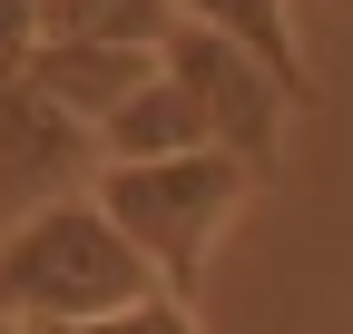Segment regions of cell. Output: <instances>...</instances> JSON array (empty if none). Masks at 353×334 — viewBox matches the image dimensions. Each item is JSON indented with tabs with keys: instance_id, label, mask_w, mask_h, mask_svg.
Returning a JSON list of instances; mask_svg holds the SVG:
<instances>
[{
	"instance_id": "1",
	"label": "cell",
	"mask_w": 353,
	"mask_h": 334,
	"mask_svg": "<svg viewBox=\"0 0 353 334\" xmlns=\"http://www.w3.org/2000/svg\"><path fill=\"white\" fill-rule=\"evenodd\" d=\"M138 295H157V275H148V256L118 236V217L88 187L0 226V315H10V324L59 334V324L118 315V305H138Z\"/></svg>"
},
{
	"instance_id": "2",
	"label": "cell",
	"mask_w": 353,
	"mask_h": 334,
	"mask_svg": "<svg viewBox=\"0 0 353 334\" xmlns=\"http://www.w3.org/2000/svg\"><path fill=\"white\" fill-rule=\"evenodd\" d=\"M88 197L118 217V236L148 256L157 295H187L196 305V275L216 256V236L236 226V206L255 197V167L226 148H187V157H118L88 177Z\"/></svg>"
},
{
	"instance_id": "3",
	"label": "cell",
	"mask_w": 353,
	"mask_h": 334,
	"mask_svg": "<svg viewBox=\"0 0 353 334\" xmlns=\"http://www.w3.org/2000/svg\"><path fill=\"white\" fill-rule=\"evenodd\" d=\"M157 69L187 89V108L206 118V148H226V157H245L255 177L285 157V118H294V89L265 59H245L236 39H216V30H196V20H176L167 30V50H157Z\"/></svg>"
},
{
	"instance_id": "4",
	"label": "cell",
	"mask_w": 353,
	"mask_h": 334,
	"mask_svg": "<svg viewBox=\"0 0 353 334\" xmlns=\"http://www.w3.org/2000/svg\"><path fill=\"white\" fill-rule=\"evenodd\" d=\"M99 177V138L69 108H50L30 79H0V226L50 197H79Z\"/></svg>"
},
{
	"instance_id": "5",
	"label": "cell",
	"mask_w": 353,
	"mask_h": 334,
	"mask_svg": "<svg viewBox=\"0 0 353 334\" xmlns=\"http://www.w3.org/2000/svg\"><path fill=\"white\" fill-rule=\"evenodd\" d=\"M157 69V50H118V39H79V30H39V50H30V89L50 99V108H69L88 138H99V118L138 89V79Z\"/></svg>"
},
{
	"instance_id": "6",
	"label": "cell",
	"mask_w": 353,
	"mask_h": 334,
	"mask_svg": "<svg viewBox=\"0 0 353 334\" xmlns=\"http://www.w3.org/2000/svg\"><path fill=\"white\" fill-rule=\"evenodd\" d=\"M187 148H206V118L187 108V89H176L167 69H148L138 89L99 118V167H118V157H187Z\"/></svg>"
},
{
	"instance_id": "7",
	"label": "cell",
	"mask_w": 353,
	"mask_h": 334,
	"mask_svg": "<svg viewBox=\"0 0 353 334\" xmlns=\"http://www.w3.org/2000/svg\"><path fill=\"white\" fill-rule=\"evenodd\" d=\"M176 20H196L216 39H236L245 59H265L294 89V108L314 99V79H304V39H294V0H176Z\"/></svg>"
},
{
	"instance_id": "8",
	"label": "cell",
	"mask_w": 353,
	"mask_h": 334,
	"mask_svg": "<svg viewBox=\"0 0 353 334\" xmlns=\"http://www.w3.org/2000/svg\"><path fill=\"white\" fill-rule=\"evenodd\" d=\"M59 334H196V305L187 295H138V305L88 315V324H59Z\"/></svg>"
},
{
	"instance_id": "9",
	"label": "cell",
	"mask_w": 353,
	"mask_h": 334,
	"mask_svg": "<svg viewBox=\"0 0 353 334\" xmlns=\"http://www.w3.org/2000/svg\"><path fill=\"white\" fill-rule=\"evenodd\" d=\"M39 50V0H0V79H20Z\"/></svg>"
},
{
	"instance_id": "10",
	"label": "cell",
	"mask_w": 353,
	"mask_h": 334,
	"mask_svg": "<svg viewBox=\"0 0 353 334\" xmlns=\"http://www.w3.org/2000/svg\"><path fill=\"white\" fill-rule=\"evenodd\" d=\"M0 334H39V324H10V315H0Z\"/></svg>"
}]
</instances>
